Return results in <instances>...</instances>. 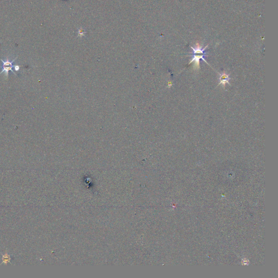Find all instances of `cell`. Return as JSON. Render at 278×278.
<instances>
[{
    "label": "cell",
    "mask_w": 278,
    "mask_h": 278,
    "mask_svg": "<svg viewBox=\"0 0 278 278\" xmlns=\"http://www.w3.org/2000/svg\"><path fill=\"white\" fill-rule=\"evenodd\" d=\"M16 58L14 59L13 61H9L8 60L5 61H3L1 59V61H2L3 63L2 71H1V72H0V74L2 73L3 72H5V73L6 76L7 77L8 72L9 71H11L12 73H13L14 75H15V72L13 71L12 68H14V66H13V62L14 61L16 60Z\"/></svg>",
    "instance_id": "6da1fadb"
},
{
    "label": "cell",
    "mask_w": 278,
    "mask_h": 278,
    "mask_svg": "<svg viewBox=\"0 0 278 278\" xmlns=\"http://www.w3.org/2000/svg\"><path fill=\"white\" fill-rule=\"evenodd\" d=\"M204 56H205V54H198V53H194L193 54V57L192 58V60L190 62V64L192 63L193 61L195 62L194 63V65H193V68L194 70H198L200 68V59H203V61H205L206 63H207V61H205V59H204ZM208 64V63H207Z\"/></svg>",
    "instance_id": "7a4b0ae2"
},
{
    "label": "cell",
    "mask_w": 278,
    "mask_h": 278,
    "mask_svg": "<svg viewBox=\"0 0 278 278\" xmlns=\"http://www.w3.org/2000/svg\"><path fill=\"white\" fill-rule=\"evenodd\" d=\"M229 79H230V78H229V75H227L225 73H223L222 75H221V77H220V83H219V85L222 84L223 87L225 86L226 83H228L229 85H230L229 82Z\"/></svg>",
    "instance_id": "3957f363"
},
{
    "label": "cell",
    "mask_w": 278,
    "mask_h": 278,
    "mask_svg": "<svg viewBox=\"0 0 278 278\" xmlns=\"http://www.w3.org/2000/svg\"><path fill=\"white\" fill-rule=\"evenodd\" d=\"M9 260H10V257L8 255L5 254V255L3 256V262H5V263H8V262H9Z\"/></svg>",
    "instance_id": "277c9868"
},
{
    "label": "cell",
    "mask_w": 278,
    "mask_h": 278,
    "mask_svg": "<svg viewBox=\"0 0 278 278\" xmlns=\"http://www.w3.org/2000/svg\"><path fill=\"white\" fill-rule=\"evenodd\" d=\"M14 68L15 69V71H18V70H19V68H20V66H18V65H16V66H14Z\"/></svg>",
    "instance_id": "5b68a950"
}]
</instances>
